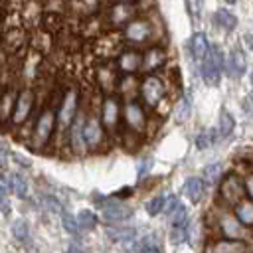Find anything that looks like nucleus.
Returning <instances> with one entry per match:
<instances>
[{
    "label": "nucleus",
    "mask_w": 253,
    "mask_h": 253,
    "mask_svg": "<svg viewBox=\"0 0 253 253\" xmlns=\"http://www.w3.org/2000/svg\"><path fill=\"white\" fill-rule=\"evenodd\" d=\"M128 198V196H132V188H123V192L121 194H117V198Z\"/></svg>",
    "instance_id": "49530a36"
},
{
    "label": "nucleus",
    "mask_w": 253,
    "mask_h": 253,
    "mask_svg": "<svg viewBox=\"0 0 253 253\" xmlns=\"http://www.w3.org/2000/svg\"><path fill=\"white\" fill-rule=\"evenodd\" d=\"M225 69L231 77H237V79L247 71V59L241 47H231L229 55L225 57Z\"/></svg>",
    "instance_id": "6ab92c4d"
},
{
    "label": "nucleus",
    "mask_w": 253,
    "mask_h": 253,
    "mask_svg": "<svg viewBox=\"0 0 253 253\" xmlns=\"http://www.w3.org/2000/svg\"><path fill=\"white\" fill-rule=\"evenodd\" d=\"M219 196L227 206H235L237 202H241L245 198V184L241 182L239 174L229 172L221 178L219 184Z\"/></svg>",
    "instance_id": "9b49d317"
},
{
    "label": "nucleus",
    "mask_w": 253,
    "mask_h": 253,
    "mask_svg": "<svg viewBox=\"0 0 253 253\" xmlns=\"http://www.w3.org/2000/svg\"><path fill=\"white\" fill-rule=\"evenodd\" d=\"M93 73H95V83H97V87L105 93V95H111L113 91H117L119 89V81H121V71L117 69V65L111 61V59H105V61H101L95 69H93Z\"/></svg>",
    "instance_id": "1a4fd4ad"
},
{
    "label": "nucleus",
    "mask_w": 253,
    "mask_h": 253,
    "mask_svg": "<svg viewBox=\"0 0 253 253\" xmlns=\"http://www.w3.org/2000/svg\"><path fill=\"white\" fill-rule=\"evenodd\" d=\"M170 241L174 245H182L188 241V225H172L170 227Z\"/></svg>",
    "instance_id": "f704fd0d"
},
{
    "label": "nucleus",
    "mask_w": 253,
    "mask_h": 253,
    "mask_svg": "<svg viewBox=\"0 0 253 253\" xmlns=\"http://www.w3.org/2000/svg\"><path fill=\"white\" fill-rule=\"evenodd\" d=\"M138 14H142L140 6L138 4H132V2H109L105 8H103V22H105V28L107 30H123L130 20H134Z\"/></svg>",
    "instance_id": "20e7f679"
},
{
    "label": "nucleus",
    "mask_w": 253,
    "mask_h": 253,
    "mask_svg": "<svg viewBox=\"0 0 253 253\" xmlns=\"http://www.w3.org/2000/svg\"><path fill=\"white\" fill-rule=\"evenodd\" d=\"M107 237L111 241H126L130 237H136V229L134 227H107Z\"/></svg>",
    "instance_id": "c756f323"
},
{
    "label": "nucleus",
    "mask_w": 253,
    "mask_h": 253,
    "mask_svg": "<svg viewBox=\"0 0 253 253\" xmlns=\"http://www.w3.org/2000/svg\"><path fill=\"white\" fill-rule=\"evenodd\" d=\"M190 109H192L190 99H188L186 95L180 97V101H178L176 107H174V119H176V123H184V121L190 117Z\"/></svg>",
    "instance_id": "7c9ffc66"
},
{
    "label": "nucleus",
    "mask_w": 253,
    "mask_h": 253,
    "mask_svg": "<svg viewBox=\"0 0 253 253\" xmlns=\"http://www.w3.org/2000/svg\"><path fill=\"white\" fill-rule=\"evenodd\" d=\"M170 221H172V225H188V211H186V206H182V202L170 213Z\"/></svg>",
    "instance_id": "4c0bfd02"
},
{
    "label": "nucleus",
    "mask_w": 253,
    "mask_h": 253,
    "mask_svg": "<svg viewBox=\"0 0 253 253\" xmlns=\"http://www.w3.org/2000/svg\"><path fill=\"white\" fill-rule=\"evenodd\" d=\"M43 206L49 210V211H53V213H61L63 210H61V202L57 200V198H53V196H43Z\"/></svg>",
    "instance_id": "ea45409f"
},
{
    "label": "nucleus",
    "mask_w": 253,
    "mask_h": 253,
    "mask_svg": "<svg viewBox=\"0 0 253 253\" xmlns=\"http://www.w3.org/2000/svg\"><path fill=\"white\" fill-rule=\"evenodd\" d=\"M221 164H210L204 168V184L206 186H215L221 180Z\"/></svg>",
    "instance_id": "2f4dec72"
},
{
    "label": "nucleus",
    "mask_w": 253,
    "mask_h": 253,
    "mask_svg": "<svg viewBox=\"0 0 253 253\" xmlns=\"http://www.w3.org/2000/svg\"><path fill=\"white\" fill-rule=\"evenodd\" d=\"M8 164V148L0 142V168H6Z\"/></svg>",
    "instance_id": "37998d69"
},
{
    "label": "nucleus",
    "mask_w": 253,
    "mask_h": 253,
    "mask_svg": "<svg viewBox=\"0 0 253 253\" xmlns=\"http://www.w3.org/2000/svg\"><path fill=\"white\" fill-rule=\"evenodd\" d=\"M204 192H206V184L202 178H188L184 182V196L190 200V204H198L202 198H204Z\"/></svg>",
    "instance_id": "b1692460"
},
{
    "label": "nucleus",
    "mask_w": 253,
    "mask_h": 253,
    "mask_svg": "<svg viewBox=\"0 0 253 253\" xmlns=\"http://www.w3.org/2000/svg\"><path fill=\"white\" fill-rule=\"evenodd\" d=\"M235 130V119L227 109L219 111V121H217V136L225 138Z\"/></svg>",
    "instance_id": "cd10ccee"
},
{
    "label": "nucleus",
    "mask_w": 253,
    "mask_h": 253,
    "mask_svg": "<svg viewBox=\"0 0 253 253\" xmlns=\"http://www.w3.org/2000/svg\"><path fill=\"white\" fill-rule=\"evenodd\" d=\"M249 247L243 239H213L206 245V253H247Z\"/></svg>",
    "instance_id": "f3484780"
},
{
    "label": "nucleus",
    "mask_w": 253,
    "mask_h": 253,
    "mask_svg": "<svg viewBox=\"0 0 253 253\" xmlns=\"http://www.w3.org/2000/svg\"><path fill=\"white\" fill-rule=\"evenodd\" d=\"M168 63V51L166 47L158 42V43H150L142 49V73H158L166 67Z\"/></svg>",
    "instance_id": "9d476101"
},
{
    "label": "nucleus",
    "mask_w": 253,
    "mask_h": 253,
    "mask_svg": "<svg viewBox=\"0 0 253 253\" xmlns=\"http://www.w3.org/2000/svg\"><path fill=\"white\" fill-rule=\"evenodd\" d=\"M36 105V91L32 87H22L16 95L14 101V109H12V117H10V125L12 126H22L28 123V119L32 117Z\"/></svg>",
    "instance_id": "6e6552de"
},
{
    "label": "nucleus",
    "mask_w": 253,
    "mask_h": 253,
    "mask_svg": "<svg viewBox=\"0 0 253 253\" xmlns=\"http://www.w3.org/2000/svg\"><path fill=\"white\" fill-rule=\"evenodd\" d=\"M200 65V75H202V79H204V83L206 85H210V87H215V85H219V79H221V73H223V69L210 57V53L198 63Z\"/></svg>",
    "instance_id": "a211bd4d"
},
{
    "label": "nucleus",
    "mask_w": 253,
    "mask_h": 253,
    "mask_svg": "<svg viewBox=\"0 0 253 253\" xmlns=\"http://www.w3.org/2000/svg\"><path fill=\"white\" fill-rule=\"evenodd\" d=\"M164 202H166L164 196H154L152 200H148V202H146V211H148V215H158L160 211H164Z\"/></svg>",
    "instance_id": "58836bf2"
},
{
    "label": "nucleus",
    "mask_w": 253,
    "mask_h": 253,
    "mask_svg": "<svg viewBox=\"0 0 253 253\" xmlns=\"http://www.w3.org/2000/svg\"><path fill=\"white\" fill-rule=\"evenodd\" d=\"M243 184H245V196L253 202V172H249V174H247V178H245V182H243Z\"/></svg>",
    "instance_id": "79ce46f5"
},
{
    "label": "nucleus",
    "mask_w": 253,
    "mask_h": 253,
    "mask_svg": "<svg viewBox=\"0 0 253 253\" xmlns=\"http://www.w3.org/2000/svg\"><path fill=\"white\" fill-rule=\"evenodd\" d=\"M249 77H251V89H253V71H251V75H249Z\"/></svg>",
    "instance_id": "8fccbe9b"
},
{
    "label": "nucleus",
    "mask_w": 253,
    "mask_h": 253,
    "mask_svg": "<svg viewBox=\"0 0 253 253\" xmlns=\"http://www.w3.org/2000/svg\"><path fill=\"white\" fill-rule=\"evenodd\" d=\"M77 221H79V227L81 229H93L97 225V215L91 210H81L77 213Z\"/></svg>",
    "instance_id": "72a5a7b5"
},
{
    "label": "nucleus",
    "mask_w": 253,
    "mask_h": 253,
    "mask_svg": "<svg viewBox=\"0 0 253 253\" xmlns=\"http://www.w3.org/2000/svg\"><path fill=\"white\" fill-rule=\"evenodd\" d=\"M77 111H79V91L77 87H69L63 91L59 107H57V132L59 134L71 128V125L77 119Z\"/></svg>",
    "instance_id": "423d86ee"
},
{
    "label": "nucleus",
    "mask_w": 253,
    "mask_h": 253,
    "mask_svg": "<svg viewBox=\"0 0 253 253\" xmlns=\"http://www.w3.org/2000/svg\"><path fill=\"white\" fill-rule=\"evenodd\" d=\"M16 95H18V91L12 89V87H8L0 93V123H10Z\"/></svg>",
    "instance_id": "393cba45"
},
{
    "label": "nucleus",
    "mask_w": 253,
    "mask_h": 253,
    "mask_svg": "<svg viewBox=\"0 0 253 253\" xmlns=\"http://www.w3.org/2000/svg\"><path fill=\"white\" fill-rule=\"evenodd\" d=\"M178 204H180V200H178L176 196H170V198H168V200L164 202V211H166V213L170 215V213H172V211H174V210L178 208Z\"/></svg>",
    "instance_id": "a19ab883"
},
{
    "label": "nucleus",
    "mask_w": 253,
    "mask_h": 253,
    "mask_svg": "<svg viewBox=\"0 0 253 253\" xmlns=\"http://www.w3.org/2000/svg\"><path fill=\"white\" fill-rule=\"evenodd\" d=\"M115 65L123 75H134L142 67V49L134 45H125L123 51L115 57Z\"/></svg>",
    "instance_id": "f8f14e48"
},
{
    "label": "nucleus",
    "mask_w": 253,
    "mask_h": 253,
    "mask_svg": "<svg viewBox=\"0 0 253 253\" xmlns=\"http://www.w3.org/2000/svg\"><path fill=\"white\" fill-rule=\"evenodd\" d=\"M61 225H63V229L65 231H69V233H77L81 227H79V221H77V215H73V213H69V211H61Z\"/></svg>",
    "instance_id": "c9c22d12"
},
{
    "label": "nucleus",
    "mask_w": 253,
    "mask_h": 253,
    "mask_svg": "<svg viewBox=\"0 0 253 253\" xmlns=\"http://www.w3.org/2000/svg\"><path fill=\"white\" fill-rule=\"evenodd\" d=\"M245 43H247V45L253 49V30H249V32L245 34Z\"/></svg>",
    "instance_id": "a18cd8bd"
},
{
    "label": "nucleus",
    "mask_w": 253,
    "mask_h": 253,
    "mask_svg": "<svg viewBox=\"0 0 253 253\" xmlns=\"http://www.w3.org/2000/svg\"><path fill=\"white\" fill-rule=\"evenodd\" d=\"M65 253H83V249L77 245V243H71L69 247H67V251Z\"/></svg>",
    "instance_id": "c03bdc74"
},
{
    "label": "nucleus",
    "mask_w": 253,
    "mask_h": 253,
    "mask_svg": "<svg viewBox=\"0 0 253 253\" xmlns=\"http://www.w3.org/2000/svg\"><path fill=\"white\" fill-rule=\"evenodd\" d=\"M117 2H132V4H138L140 0H117Z\"/></svg>",
    "instance_id": "de8ad7c7"
},
{
    "label": "nucleus",
    "mask_w": 253,
    "mask_h": 253,
    "mask_svg": "<svg viewBox=\"0 0 253 253\" xmlns=\"http://www.w3.org/2000/svg\"><path fill=\"white\" fill-rule=\"evenodd\" d=\"M210 49H211V43H210V40H208V36L204 32H196L190 38V51H192V55H194V59L198 63L210 53Z\"/></svg>",
    "instance_id": "412c9836"
},
{
    "label": "nucleus",
    "mask_w": 253,
    "mask_h": 253,
    "mask_svg": "<svg viewBox=\"0 0 253 253\" xmlns=\"http://www.w3.org/2000/svg\"><path fill=\"white\" fill-rule=\"evenodd\" d=\"M160 22L156 18H152L148 12L138 14L134 20H130L123 30V40L126 45H134V47H146L150 43H158L160 40V30H158Z\"/></svg>",
    "instance_id": "f257e3e1"
},
{
    "label": "nucleus",
    "mask_w": 253,
    "mask_h": 253,
    "mask_svg": "<svg viewBox=\"0 0 253 253\" xmlns=\"http://www.w3.org/2000/svg\"><path fill=\"white\" fill-rule=\"evenodd\" d=\"M213 140H215V132L213 130H202L198 136H196V146L200 148V150H206V148H210L211 144H213Z\"/></svg>",
    "instance_id": "e433bc0d"
},
{
    "label": "nucleus",
    "mask_w": 253,
    "mask_h": 253,
    "mask_svg": "<svg viewBox=\"0 0 253 253\" xmlns=\"http://www.w3.org/2000/svg\"><path fill=\"white\" fill-rule=\"evenodd\" d=\"M12 235H14V239H16V241L26 243V241H28V237H30L28 223H26L24 219H16V221L12 223Z\"/></svg>",
    "instance_id": "473e14b6"
},
{
    "label": "nucleus",
    "mask_w": 253,
    "mask_h": 253,
    "mask_svg": "<svg viewBox=\"0 0 253 253\" xmlns=\"http://www.w3.org/2000/svg\"><path fill=\"white\" fill-rule=\"evenodd\" d=\"M69 134V146H71V152L73 154H85L87 152V144H85V138H83V123H73L71 128L67 130Z\"/></svg>",
    "instance_id": "4be33fe9"
},
{
    "label": "nucleus",
    "mask_w": 253,
    "mask_h": 253,
    "mask_svg": "<svg viewBox=\"0 0 253 253\" xmlns=\"http://www.w3.org/2000/svg\"><path fill=\"white\" fill-rule=\"evenodd\" d=\"M123 121H125V128L132 134L142 136L146 126H148V117H146V107L142 101L138 99H128L123 107Z\"/></svg>",
    "instance_id": "0eeeda50"
},
{
    "label": "nucleus",
    "mask_w": 253,
    "mask_h": 253,
    "mask_svg": "<svg viewBox=\"0 0 253 253\" xmlns=\"http://www.w3.org/2000/svg\"><path fill=\"white\" fill-rule=\"evenodd\" d=\"M53 34H49L47 30H43V28H38L36 32H34V36H32V40H30V45H32V49L34 51H38V53H42V55H47L51 49H53Z\"/></svg>",
    "instance_id": "aec40b11"
},
{
    "label": "nucleus",
    "mask_w": 253,
    "mask_h": 253,
    "mask_svg": "<svg viewBox=\"0 0 253 253\" xmlns=\"http://www.w3.org/2000/svg\"><path fill=\"white\" fill-rule=\"evenodd\" d=\"M123 47H125V40H123L121 30H105L103 34L93 38V43H91L93 55L101 61L117 57L123 51Z\"/></svg>",
    "instance_id": "39448f33"
},
{
    "label": "nucleus",
    "mask_w": 253,
    "mask_h": 253,
    "mask_svg": "<svg viewBox=\"0 0 253 253\" xmlns=\"http://www.w3.org/2000/svg\"><path fill=\"white\" fill-rule=\"evenodd\" d=\"M121 117H123V109H121L119 97L113 95V93L111 95H105V99L101 103V123H103V126L109 132H115L119 128Z\"/></svg>",
    "instance_id": "ddd939ff"
},
{
    "label": "nucleus",
    "mask_w": 253,
    "mask_h": 253,
    "mask_svg": "<svg viewBox=\"0 0 253 253\" xmlns=\"http://www.w3.org/2000/svg\"><path fill=\"white\" fill-rule=\"evenodd\" d=\"M132 215V210L119 204V202H113V204H105L103 206V217L105 221H123L126 217Z\"/></svg>",
    "instance_id": "5701e85b"
},
{
    "label": "nucleus",
    "mask_w": 253,
    "mask_h": 253,
    "mask_svg": "<svg viewBox=\"0 0 253 253\" xmlns=\"http://www.w3.org/2000/svg\"><path fill=\"white\" fill-rule=\"evenodd\" d=\"M57 130V111L53 107H45L40 111L36 123H34V130H32V136H30V146L34 150H43L49 140L53 138Z\"/></svg>",
    "instance_id": "7ed1b4c3"
},
{
    "label": "nucleus",
    "mask_w": 253,
    "mask_h": 253,
    "mask_svg": "<svg viewBox=\"0 0 253 253\" xmlns=\"http://www.w3.org/2000/svg\"><path fill=\"white\" fill-rule=\"evenodd\" d=\"M83 138L89 150H97L105 142V126L101 119L97 117H87L83 121Z\"/></svg>",
    "instance_id": "dca6fc26"
},
{
    "label": "nucleus",
    "mask_w": 253,
    "mask_h": 253,
    "mask_svg": "<svg viewBox=\"0 0 253 253\" xmlns=\"http://www.w3.org/2000/svg\"><path fill=\"white\" fill-rule=\"evenodd\" d=\"M213 24L217 28H221L223 32H233L237 28V16L233 12H229L227 8H219L213 12Z\"/></svg>",
    "instance_id": "a878e982"
},
{
    "label": "nucleus",
    "mask_w": 253,
    "mask_h": 253,
    "mask_svg": "<svg viewBox=\"0 0 253 253\" xmlns=\"http://www.w3.org/2000/svg\"><path fill=\"white\" fill-rule=\"evenodd\" d=\"M138 95L144 107L158 111L160 105L168 99V83L160 73H144L138 83Z\"/></svg>",
    "instance_id": "f03ea898"
},
{
    "label": "nucleus",
    "mask_w": 253,
    "mask_h": 253,
    "mask_svg": "<svg viewBox=\"0 0 253 253\" xmlns=\"http://www.w3.org/2000/svg\"><path fill=\"white\" fill-rule=\"evenodd\" d=\"M237 219L245 225V227H253V202L251 200H241L235 204V211Z\"/></svg>",
    "instance_id": "bb28decb"
},
{
    "label": "nucleus",
    "mask_w": 253,
    "mask_h": 253,
    "mask_svg": "<svg viewBox=\"0 0 253 253\" xmlns=\"http://www.w3.org/2000/svg\"><path fill=\"white\" fill-rule=\"evenodd\" d=\"M223 2H225V4H235L237 0H223Z\"/></svg>",
    "instance_id": "09e8293b"
},
{
    "label": "nucleus",
    "mask_w": 253,
    "mask_h": 253,
    "mask_svg": "<svg viewBox=\"0 0 253 253\" xmlns=\"http://www.w3.org/2000/svg\"><path fill=\"white\" fill-rule=\"evenodd\" d=\"M0 26H2V8H0Z\"/></svg>",
    "instance_id": "3c124183"
},
{
    "label": "nucleus",
    "mask_w": 253,
    "mask_h": 253,
    "mask_svg": "<svg viewBox=\"0 0 253 253\" xmlns=\"http://www.w3.org/2000/svg\"><path fill=\"white\" fill-rule=\"evenodd\" d=\"M217 229L223 237H229V239H245L247 237V231H245V225L237 219L235 213H229V211H219L217 215Z\"/></svg>",
    "instance_id": "2eb2a0df"
},
{
    "label": "nucleus",
    "mask_w": 253,
    "mask_h": 253,
    "mask_svg": "<svg viewBox=\"0 0 253 253\" xmlns=\"http://www.w3.org/2000/svg\"><path fill=\"white\" fill-rule=\"evenodd\" d=\"M0 47L8 53V55H18L28 47V36L24 26H14L4 30L2 40H0Z\"/></svg>",
    "instance_id": "4468645a"
},
{
    "label": "nucleus",
    "mask_w": 253,
    "mask_h": 253,
    "mask_svg": "<svg viewBox=\"0 0 253 253\" xmlns=\"http://www.w3.org/2000/svg\"><path fill=\"white\" fill-rule=\"evenodd\" d=\"M6 184H8V190L16 194V198H22V200L28 198V182L20 174H8Z\"/></svg>",
    "instance_id": "c85d7f7f"
}]
</instances>
